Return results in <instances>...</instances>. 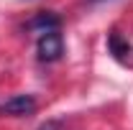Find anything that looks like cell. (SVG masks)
<instances>
[{
    "label": "cell",
    "instance_id": "1",
    "mask_svg": "<svg viewBox=\"0 0 133 130\" xmlns=\"http://www.w3.org/2000/svg\"><path fill=\"white\" fill-rule=\"evenodd\" d=\"M36 54H38V59L41 61H59L62 59V54H64V36L59 31H46L38 36V44H36Z\"/></svg>",
    "mask_w": 133,
    "mask_h": 130
},
{
    "label": "cell",
    "instance_id": "2",
    "mask_svg": "<svg viewBox=\"0 0 133 130\" xmlns=\"http://www.w3.org/2000/svg\"><path fill=\"white\" fill-rule=\"evenodd\" d=\"M36 99L31 95H16V97L5 99L0 105V112L3 115H13V117H21V115H33L36 112Z\"/></svg>",
    "mask_w": 133,
    "mask_h": 130
},
{
    "label": "cell",
    "instance_id": "3",
    "mask_svg": "<svg viewBox=\"0 0 133 130\" xmlns=\"http://www.w3.org/2000/svg\"><path fill=\"white\" fill-rule=\"evenodd\" d=\"M59 16H54V13H38L36 18H31V23H28V28H41V33L46 31H59Z\"/></svg>",
    "mask_w": 133,
    "mask_h": 130
},
{
    "label": "cell",
    "instance_id": "4",
    "mask_svg": "<svg viewBox=\"0 0 133 130\" xmlns=\"http://www.w3.org/2000/svg\"><path fill=\"white\" fill-rule=\"evenodd\" d=\"M108 46H110V51L115 54L118 59H123V56H125V54L131 51V46H128V41H123L118 31H113L110 36H108Z\"/></svg>",
    "mask_w": 133,
    "mask_h": 130
},
{
    "label": "cell",
    "instance_id": "5",
    "mask_svg": "<svg viewBox=\"0 0 133 130\" xmlns=\"http://www.w3.org/2000/svg\"><path fill=\"white\" fill-rule=\"evenodd\" d=\"M38 130H62V122H56V120H49V122H44Z\"/></svg>",
    "mask_w": 133,
    "mask_h": 130
},
{
    "label": "cell",
    "instance_id": "6",
    "mask_svg": "<svg viewBox=\"0 0 133 130\" xmlns=\"http://www.w3.org/2000/svg\"><path fill=\"white\" fill-rule=\"evenodd\" d=\"M90 3H105V0H90Z\"/></svg>",
    "mask_w": 133,
    "mask_h": 130
}]
</instances>
